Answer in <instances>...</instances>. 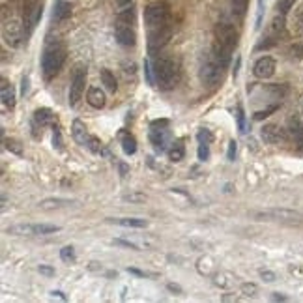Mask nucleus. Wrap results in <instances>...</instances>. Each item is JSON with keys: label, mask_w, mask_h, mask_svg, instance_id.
<instances>
[{"label": "nucleus", "mask_w": 303, "mask_h": 303, "mask_svg": "<svg viewBox=\"0 0 303 303\" xmlns=\"http://www.w3.org/2000/svg\"><path fill=\"white\" fill-rule=\"evenodd\" d=\"M28 85H30L28 77H23V81H21V94H23V96L28 94Z\"/></svg>", "instance_id": "09e8293b"}, {"label": "nucleus", "mask_w": 303, "mask_h": 303, "mask_svg": "<svg viewBox=\"0 0 303 303\" xmlns=\"http://www.w3.org/2000/svg\"><path fill=\"white\" fill-rule=\"evenodd\" d=\"M154 77H156V85L161 90L174 88L176 83H178V79H180L178 64L172 60L170 56H159L154 62Z\"/></svg>", "instance_id": "f03ea898"}, {"label": "nucleus", "mask_w": 303, "mask_h": 303, "mask_svg": "<svg viewBox=\"0 0 303 303\" xmlns=\"http://www.w3.org/2000/svg\"><path fill=\"white\" fill-rule=\"evenodd\" d=\"M231 53H232L231 49L223 47L221 43L215 41V43H214V47H212V54H210V56H212V58L217 62L223 70H225V68L229 66V62H231Z\"/></svg>", "instance_id": "4468645a"}, {"label": "nucleus", "mask_w": 303, "mask_h": 303, "mask_svg": "<svg viewBox=\"0 0 303 303\" xmlns=\"http://www.w3.org/2000/svg\"><path fill=\"white\" fill-rule=\"evenodd\" d=\"M51 122H53V110L47 109V107H39L34 112V124L39 125V127H45Z\"/></svg>", "instance_id": "4be33fe9"}, {"label": "nucleus", "mask_w": 303, "mask_h": 303, "mask_svg": "<svg viewBox=\"0 0 303 303\" xmlns=\"http://www.w3.org/2000/svg\"><path fill=\"white\" fill-rule=\"evenodd\" d=\"M114 36L118 39V43L124 45V47H135L137 43V34H135V28L129 26V24H122L116 23V28H114Z\"/></svg>", "instance_id": "f8f14e48"}, {"label": "nucleus", "mask_w": 303, "mask_h": 303, "mask_svg": "<svg viewBox=\"0 0 303 303\" xmlns=\"http://www.w3.org/2000/svg\"><path fill=\"white\" fill-rule=\"evenodd\" d=\"M273 300H277V302H286V296H283L279 292H273Z\"/></svg>", "instance_id": "864d4df0"}, {"label": "nucleus", "mask_w": 303, "mask_h": 303, "mask_svg": "<svg viewBox=\"0 0 303 303\" xmlns=\"http://www.w3.org/2000/svg\"><path fill=\"white\" fill-rule=\"evenodd\" d=\"M242 294L249 296V298H253V296L258 294V286H256L255 283H243L242 285Z\"/></svg>", "instance_id": "e433bc0d"}, {"label": "nucleus", "mask_w": 303, "mask_h": 303, "mask_svg": "<svg viewBox=\"0 0 303 303\" xmlns=\"http://www.w3.org/2000/svg\"><path fill=\"white\" fill-rule=\"evenodd\" d=\"M288 135L296 143L303 144V122L300 118H296V116L290 118V122H288Z\"/></svg>", "instance_id": "6ab92c4d"}, {"label": "nucleus", "mask_w": 303, "mask_h": 303, "mask_svg": "<svg viewBox=\"0 0 303 303\" xmlns=\"http://www.w3.org/2000/svg\"><path fill=\"white\" fill-rule=\"evenodd\" d=\"M169 124L167 120H161V122H154L152 124V129H150V143L154 144L156 152H165L167 150V144L170 143V137H169V129L167 125Z\"/></svg>", "instance_id": "39448f33"}, {"label": "nucleus", "mask_w": 303, "mask_h": 303, "mask_svg": "<svg viewBox=\"0 0 303 303\" xmlns=\"http://www.w3.org/2000/svg\"><path fill=\"white\" fill-rule=\"evenodd\" d=\"M127 271L133 273V275H139V277H148L146 271H141V269H137V267H127Z\"/></svg>", "instance_id": "8fccbe9b"}, {"label": "nucleus", "mask_w": 303, "mask_h": 303, "mask_svg": "<svg viewBox=\"0 0 303 303\" xmlns=\"http://www.w3.org/2000/svg\"><path fill=\"white\" fill-rule=\"evenodd\" d=\"M2 103L6 109H13L15 107V92L13 88L8 85L6 79H2Z\"/></svg>", "instance_id": "aec40b11"}, {"label": "nucleus", "mask_w": 303, "mask_h": 303, "mask_svg": "<svg viewBox=\"0 0 303 303\" xmlns=\"http://www.w3.org/2000/svg\"><path fill=\"white\" fill-rule=\"evenodd\" d=\"M238 39H240V34H238V30L229 23H219L215 26V41L221 43L223 47L227 49H234L238 45Z\"/></svg>", "instance_id": "423d86ee"}, {"label": "nucleus", "mask_w": 303, "mask_h": 303, "mask_svg": "<svg viewBox=\"0 0 303 303\" xmlns=\"http://www.w3.org/2000/svg\"><path fill=\"white\" fill-rule=\"evenodd\" d=\"M236 120H238V129H240L242 133H245L247 129H245V116H243L242 107H238V109H236Z\"/></svg>", "instance_id": "ea45409f"}, {"label": "nucleus", "mask_w": 303, "mask_h": 303, "mask_svg": "<svg viewBox=\"0 0 303 303\" xmlns=\"http://www.w3.org/2000/svg\"><path fill=\"white\" fill-rule=\"evenodd\" d=\"M221 71H223V68L210 56V58L200 66V73H198V75H200V81L206 86H215L219 81H221Z\"/></svg>", "instance_id": "6e6552de"}, {"label": "nucleus", "mask_w": 303, "mask_h": 303, "mask_svg": "<svg viewBox=\"0 0 303 303\" xmlns=\"http://www.w3.org/2000/svg\"><path fill=\"white\" fill-rule=\"evenodd\" d=\"M86 148H88L92 154H99V152H101V141H99L97 137H94V135H90V137H88V143H86Z\"/></svg>", "instance_id": "2f4dec72"}, {"label": "nucleus", "mask_w": 303, "mask_h": 303, "mask_svg": "<svg viewBox=\"0 0 303 303\" xmlns=\"http://www.w3.org/2000/svg\"><path fill=\"white\" fill-rule=\"evenodd\" d=\"M66 62V47L56 39H49L41 54V70L45 79H53Z\"/></svg>", "instance_id": "f257e3e1"}, {"label": "nucleus", "mask_w": 303, "mask_h": 303, "mask_svg": "<svg viewBox=\"0 0 303 303\" xmlns=\"http://www.w3.org/2000/svg\"><path fill=\"white\" fill-rule=\"evenodd\" d=\"M135 19H137L135 8H125V10H122V12L118 13V19H116V23L129 24V26H133V24H135Z\"/></svg>", "instance_id": "a878e982"}, {"label": "nucleus", "mask_w": 303, "mask_h": 303, "mask_svg": "<svg viewBox=\"0 0 303 303\" xmlns=\"http://www.w3.org/2000/svg\"><path fill=\"white\" fill-rule=\"evenodd\" d=\"M109 223H116L120 227H129V229H144L148 227L146 219H137V217H118V219H109Z\"/></svg>", "instance_id": "f3484780"}, {"label": "nucleus", "mask_w": 303, "mask_h": 303, "mask_svg": "<svg viewBox=\"0 0 303 303\" xmlns=\"http://www.w3.org/2000/svg\"><path fill=\"white\" fill-rule=\"evenodd\" d=\"M51 296H53V298H58V300H62V302H66V296H64L60 290H53L51 292Z\"/></svg>", "instance_id": "603ef678"}, {"label": "nucleus", "mask_w": 303, "mask_h": 303, "mask_svg": "<svg viewBox=\"0 0 303 303\" xmlns=\"http://www.w3.org/2000/svg\"><path fill=\"white\" fill-rule=\"evenodd\" d=\"M4 146H6L8 152H12L15 156H21L23 154V148L19 144V141H15V139H4Z\"/></svg>", "instance_id": "7c9ffc66"}, {"label": "nucleus", "mask_w": 303, "mask_h": 303, "mask_svg": "<svg viewBox=\"0 0 303 303\" xmlns=\"http://www.w3.org/2000/svg\"><path fill=\"white\" fill-rule=\"evenodd\" d=\"M294 2H296V0H279V4H277V10L281 12V15H285V13L290 12V8L294 6Z\"/></svg>", "instance_id": "58836bf2"}, {"label": "nucleus", "mask_w": 303, "mask_h": 303, "mask_svg": "<svg viewBox=\"0 0 303 303\" xmlns=\"http://www.w3.org/2000/svg\"><path fill=\"white\" fill-rule=\"evenodd\" d=\"M275 68H277V64L271 56H260L253 66V75L256 79H269V77H273Z\"/></svg>", "instance_id": "9d476101"}, {"label": "nucleus", "mask_w": 303, "mask_h": 303, "mask_svg": "<svg viewBox=\"0 0 303 303\" xmlns=\"http://www.w3.org/2000/svg\"><path fill=\"white\" fill-rule=\"evenodd\" d=\"M71 133H73V139L79 143V144H85L88 143V131H86V125L83 124L81 120H73V125H71Z\"/></svg>", "instance_id": "a211bd4d"}, {"label": "nucleus", "mask_w": 303, "mask_h": 303, "mask_svg": "<svg viewBox=\"0 0 303 303\" xmlns=\"http://www.w3.org/2000/svg\"><path fill=\"white\" fill-rule=\"evenodd\" d=\"M8 234H13V236H23V234H32L34 232V225H13L8 229Z\"/></svg>", "instance_id": "bb28decb"}, {"label": "nucleus", "mask_w": 303, "mask_h": 303, "mask_svg": "<svg viewBox=\"0 0 303 303\" xmlns=\"http://www.w3.org/2000/svg\"><path fill=\"white\" fill-rule=\"evenodd\" d=\"M144 75L146 79H148V85H156V79L152 77V68H150V62L148 60L144 62Z\"/></svg>", "instance_id": "37998d69"}, {"label": "nucleus", "mask_w": 303, "mask_h": 303, "mask_svg": "<svg viewBox=\"0 0 303 303\" xmlns=\"http://www.w3.org/2000/svg\"><path fill=\"white\" fill-rule=\"evenodd\" d=\"M60 258L64 260V262H73V260H75V249H73L71 245L62 247L60 249Z\"/></svg>", "instance_id": "473e14b6"}, {"label": "nucleus", "mask_w": 303, "mask_h": 303, "mask_svg": "<svg viewBox=\"0 0 303 303\" xmlns=\"http://www.w3.org/2000/svg\"><path fill=\"white\" fill-rule=\"evenodd\" d=\"M260 277L266 281V283H273V281H275V273L269 271V269H262V271H260Z\"/></svg>", "instance_id": "a18cd8bd"}, {"label": "nucleus", "mask_w": 303, "mask_h": 303, "mask_svg": "<svg viewBox=\"0 0 303 303\" xmlns=\"http://www.w3.org/2000/svg\"><path fill=\"white\" fill-rule=\"evenodd\" d=\"M60 231L58 225H47V223H39L34 225V234H54V232Z\"/></svg>", "instance_id": "c85d7f7f"}, {"label": "nucleus", "mask_w": 303, "mask_h": 303, "mask_svg": "<svg viewBox=\"0 0 303 303\" xmlns=\"http://www.w3.org/2000/svg\"><path fill=\"white\" fill-rule=\"evenodd\" d=\"M236 152H238V144H236V141H231L229 143V150H227V159L234 161L236 159Z\"/></svg>", "instance_id": "a19ab883"}, {"label": "nucleus", "mask_w": 303, "mask_h": 303, "mask_svg": "<svg viewBox=\"0 0 303 303\" xmlns=\"http://www.w3.org/2000/svg\"><path fill=\"white\" fill-rule=\"evenodd\" d=\"M86 99H88V103H90L94 109H103V107H105V103H107L105 92H103L101 88H97V86H92V88L88 90Z\"/></svg>", "instance_id": "2eb2a0df"}, {"label": "nucleus", "mask_w": 303, "mask_h": 303, "mask_svg": "<svg viewBox=\"0 0 303 303\" xmlns=\"http://www.w3.org/2000/svg\"><path fill=\"white\" fill-rule=\"evenodd\" d=\"M122 150H124V154L125 156H133L135 152H137V141H135L133 135L129 133H122Z\"/></svg>", "instance_id": "5701e85b"}, {"label": "nucleus", "mask_w": 303, "mask_h": 303, "mask_svg": "<svg viewBox=\"0 0 303 303\" xmlns=\"http://www.w3.org/2000/svg\"><path fill=\"white\" fill-rule=\"evenodd\" d=\"M85 85H86V71L85 68H77L73 73V81L70 86V105L75 107L79 103V99L85 94Z\"/></svg>", "instance_id": "1a4fd4ad"}, {"label": "nucleus", "mask_w": 303, "mask_h": 303, "mask_svg": "<svg viewBox=\"0 0 303 303\" xmlns=\"http://www.w3.org/2000/svg\"><path fill=\"white\" fill-rule=\"evenodd\" d=\"M302 110H303V99H302Z\"/></svg>", "instance_id": "13d9d810"}, {"label": "nucleus", "mask_w": 303, "mask_h": 303, "mask_svg": "<svg viewBox=\"0 0 303 303\" xmlns=\"http://www.w3.org/2000/svg\"><path fill=\"white\" fill-rule=\"evenodd\" d=\"M23 23L19 19H10V21H4L2 26V37H4V43L10 45V47H19L21 41H23Z\"/></svg>", "instance_id": "20e7f679"}, {"label": "nucleus", "mask_w": 303, "mask_h": 303, "mask_svg": "<svg viewBox=\"0 0 303 303\" xmlns=\"http://www.w3.org/2000/svg\"><path fill=\"white\" fill-rule=\"evenodd\" d=\"M196 267H198V273H202V275H212V271H214L215 266L212 264V258H210V256H204V258L198 260Z\"/></svg>", "instance_id": "cd10ccee"}, {"label": "nucleus", "mask_w": 303, "mask_h": 303, "mask_svg": "<svg viewBox=\"0 0 303 303\" xmlns=\"http://www.w3.org/2000/svg\"><path fill=\"white\" fill-rule=\"evenodd\" d=\"M196 156L200 161H208L210 159V144L208 143H198V152H196Z\"/></svg>", "instance_id": "f704fd0d"}, {"label": "nucleus", "mask_w": 303, "mask_h": 303, "mask_svg": "<svg viewBox=\"0 0 303 303\" xmlns=\"http://www.w3.org/2000/svg\"><path fill=\"white\" fill-rule=\"evenodd\" d=\"M129 2H131V0H118V6H120V8H125V6H129Z\"/></svg>", "instance_id": "4d7b16f0"}, {"label": "nucleus", "mask_w": 303, "mask_h": 303, "mask_svg": "<svg viewBox=\"0 0 303 303\" xmlns=\"http://www.w3.org/2000/svg\"><path fill=\"white\" fill-rule=\"evenodd\" d=\"M53 146H54L58 152L64 150V146H62V133L58 127H53Z\"/></svg>", "instance_id": "4c0bfd02"}, {"label": "nucleus", "mask_w": 303, "mask_h": 303, "mask_svg": "<svg viewBox=\"0 0 303 303\" xmlns=\"http://www.w3.org/2000/svg\"><path fill=\"white\" fill-rule=\"evenodd\" d=\"M37 271H39L41 275H45V277H53V275H54V269L51 266H45V264H41V266L37 267Z\"/></svg>", "instance_id": "c03bdc74"}, {"label": "nucleus", "mask_w": 303, "mask_h": 303, "mask_svg": "<svg viewBox=\"0 0 303 303\" xmlns=\"http://www.w3.org/2000/svg\"><path fill=\"white\" fill-rule=\"evenodd\" d=\"M122 68H124V73H125V75H129V73L135 75V70H137V66H135L133 62H129V64H127V62H124V64H122Z\"/></svg>", "instance_id": "49530a36"}, {"label": "nucleus", "mask_w": 303, "mask_h": 303, "mask_svg": "<svg viewBox=\"0 0 303 303\" xmlns=\"http://www.w3.org/2000/svg\"><path fill=\"white\" fill-rule=\"evenodd\" d=\"M167 154H169V159L172 161V163H178V161H182L183 156H185V148H183L182 141H174V143H170L169 150H167Z\"/></svg>", "instance_id": "412c9836"}, {"label": "nucleus", "mask_w": 303, "mask_h": 303, "mask_svg": "<svg viewBox=\"0 0 303 303\" xmlns=\"http://www.w3.org/2000/svg\"><path fill=\"white\" fill-rule=\"evenodd\" d=\"M277 109V107H269V109L266 110H258L255 114V120H262V118H266V116H269V112H273V110Z\"/></svg>", "instance_id": "de8ad7c7"}, {"label": "nucleus", "mask_w": 303, "mask_h": 303, "mask_svg": "<svg viewBox=\"0 0 303 303\" xmlns=\"http://www.w3.org/2000/svg\"><path fill=\"white\" fill-rule=\"evenodd\" d=\"M144 23L148 32L150 30H158L163 26L170 24V6L165 0H158L148 4L144 10Z\"/></svg>", "instance_id": "7ed1b4c3"}, {"label": "nucleus", "mask_w": 303, "mask_h": 303, "mask_svg": "<svg viewBox=\"0 0 303 303\" xmlns=\"http://www.w3.org/2000/svg\"><path fill=\"white\" fill-rule=\"evenodd\" d=\"M146 196L144 193H127V195H124V200L125 202H135V204H139V202H144Z\"/></svg>", "instance_id": "72a5a7b5"}, {"label": "nucleus", "mask_w": 303, "mask_h": 303, "mask_svg": "<svg viewBox=\"0 0 303 303\" xmlns=\"http://www.w3.org/2000/svg\"><path fill=\"white\" fill-rule=\"evenodd\" d=\"M70 15H71V4L66 2V0H56L54 10H53V21L62 23V21H66Z\"/></svg>", "instance_id": "dca6fc26"}, {"label": "nucleus", "mask_w": 303, "mask_h": 303, "mask_svg": "<svg viewBox=\"0 0 303 303\" xmlns=\"http://www.w3.org/2000/svg\"><path fill=\"white\" fill-rule=\"evenodd\" d=\"M236 300H238L236 296H223L221 298V302H236Z\"/></svg>", "instance_id": "5fc2aeb1"}, {"label": "nucleus", "mask_w": 303, "mask_h": 303, "mask_svg": "<svg viewBox=\"0 0 303 303\" xmlns=\"http://www.w3.org/2000/svg\"><path fill=\"white\" fill-rule=\"evenodd\" d=\"M260 135H262V141L267 144H279L281 141H285V131L275 124H266L260 129Z\"/></svg>", "instance_id": "ddd939ff"}, {"label": "nucleus", "mask_w": 303, "mask_h": 303, "mask_svg": "<svg viewBox=\"0 0 303 303\" xmlns=\"http://www.w3.org/2000/svg\"><path fill=\"white\" fill-rule=\"evenodd\" d=\"M170 36H172V26H163L158 30H150L148 32V49H150V54H156L161 49L169 43Z\"/></svg>", "instance_id": "0eeeda50"}, {"label": "nucleus", "mask_w": 303, "mask_h": 303, "mask_svg": "<svg viewBox=\"0 0 303 303\" xmlns=\"http://www.w3.org/2000/svg\"><path fill=\"white\" fill-rule=\"evenodd\" d=\"M68 204H71V200H68V198H43L39 202V208L41 210H56V208L68 206Z\"/></svg>", "instance_id": "b1692460"}, {"label": "nucleus", "mask_w": 303, "mask_h": 303, "mask_svg": "<svg viewBox=\"0 0 303 303\" xmlns=\"http://www.w3.org/2000/svg\"><path fill=\"white\" fill-rule=\"evenodd\" d=\"M114 245H122V247H127V249H133V251H139V247L131 242H125V240H120V238H116V240H112Z\"/></svg>", "instance_id": "79ce46f5"}, {"label": "nucleus", "mask_w": 303, "mask_h": 303, "mask_svg": "<svg viewBox=\"0 0 303 303\" xmlns=\"http://www.w3.org/2000/svg\"><path fill=\"white\" fill-rule=\"evenodd\" d=\"M37 2H39V0H24V8H30V6H34Z\"/></svg>", "instance_id": "6e6d98bb"}, {"label": "nucleus", "mask_w": 303, "mask_h": 303, "mask_svg": "<svg viewBox=\"0 0 303 303\" xmlns=\"http://www.w3.org/2000/svg\"><path fill=\"white\" fill-rule=\"evenodd\" d=\"M101 83H103L105 88H107L109 92H112V94L118 90L116 79H114V73L110 71V70H101Z\"/></svg>", "instance_id": "393cba45"}, {"label": "nucleus", "mask_w": 303, "mask_h": 303, "mask_svg": "<svg viewBox=\"0 0 303 303\" xmlns=\"http://www.w3.org/2000/svg\"><path fill=\"white\" fill-rule=\"evenodd\" d=\"M247 2H249V0H231L232 13L238 15V17H243L245 12H247Z\"/></svg>", "instance_id": "c756f323"}, {"label": "nucleus", "mask_w": 303, "mask_h": 303, "mask_svg": "<svg viewBox=\"0 0 303 303\" xmlns=\"http://www.w3.org/2000/svg\"><path fill=\"white\" fill-rule=\"evenodd\" d=\"M196 139H198V143H208V144H210V143L214 141V135H212V131H210V129L202 127V129H198Z\"/></svg>", "instance_id": "c9c22d12"}, {"label": "nucleus", "mask_w": 303, "mask_h": 303, "mask_svg": "<svg viewBox=\"0 0 303 303\" xmlns=\"http://www.w3.org/2000/svg\"><path fill=\"white\" fill-rule=\"evenodd\" d=\"M167 288H169L170 292H176V294H182V288H180L178 285H172V283H169V285H167Z\"/></svg>", "instance_id": "3c124183"}, {"label": "nucleus", "mask_w": 303, "mask_h": 303, "mask_svg": "<svg viewBox=\"0 0 303 303\" xmlns=\"http://www.w3.org/2000/svg\"><path fill=\"white\" fill-rule=\"evenodd\" d=\"M256 219H275V221H294V219H300V214L294 212V210H286V208H273V210H267V212H258L255 214Z\"/></svg>", "instance_id": "9b49d317"}]
</instances>
